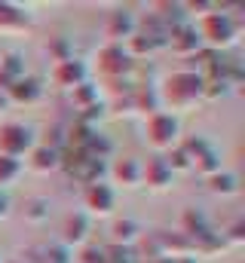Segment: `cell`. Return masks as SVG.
<instances>
[{
	"label": "cell",
	"instance_id": "4",
	"mask_svg": "<svg viewBox=\"0 0 245 263\" xmlns=\"http://www.w3.org/2000/svg\"><path fill=\"white\" fill-rule=\"evenodd\" d=\"M31 147H34V138H31V132L25 129V126H19V123L0 126V156L15 159V156H22Z\"/></svg>",
	"mask_w": 245,
	"mask_h": 263
},
{
	"label": "cell",
	"instance_id": "10",
	"mask_svg": "<svg viewBox=\"0 0 245 263\" xmlns=\"http://www.w3.org/2000/svg\"><path fill=\"white\" fill-rule=\"evenodd\" d=\"M6 98H9V101H15V104H25V101L31 104V101H37V98H40V83H37V80H31V77H28V80H22V77H19V80L6 89Z\"/></svg>",
	"mask_w": 245,
	"mask_h": 263
},
{
	"label": "cell",
	"instance_id": "19",
	"mask_svg": "<svg viewBox=\"0 0 245 263\" xmlns=\"http://www.w3.org/2000/svg\"><path fill=\"white\" fill-rule=\"evenodd\" d=\"M166 165H169V172L175 175V172H187L190 168V159H187V153H184L181 147H175L172 153H169V159H163Z\"/></svg>",
	"mask_w": 245,
	"mask_h": 263
},
{
	"label": "cell",
	"instance_id": "8",
	"mask_svg": "<svg viewBox=\"0 0 245 263\" xmlns=\"http://www.w3.org/2000/svg\"><path fill=\"white\" fill-rule=\"evenodd\" d=\"M98 62H101V70L104 73H111V77H120L129 70V55H126V49L122 46H104L101 52H98Z\"/></svg>",
	"mask_w": 245,
	"mask_h": 263
},
{
	"label": "cell",
	"instance_id": "14",
	"mask_svg": "<svg viewBox=\"0 0 245 263\" xmlns=\"http://www.w3.org/2000/svg\"><path fill=\"white\" fill-rule=\"evenodd\" d=\"M111 233H114V245H126L129 248V242L138 239V223L135 220H117Z\"/></svg>",
	"mask_w": 245,
	"mask_h": 263
},
{
	"label": "cell",
	"instance_id": "7",
	"mask_svg": "<svg viewBox=\"0 0 245 263\" xmlns=\"http://www.w3.org/2000/svg\"><path fill=\"white\" fill-rule=\"evenodd\" d=\"M169 46L181 55H196L199 49V37H196V28H187V25H172L169 31Z\"/></svg>",
	"mask_w": 245,
	"mask_h": 263
},
{
	"label": "cell",
	"instance_id": "24",
	"mask_svg": "<svg viewBox=\"0 0 245 263\" xmlns=\"http://www.w3.org/2000/svg\"><path fill=\"white\" fill-rule=\"evenodd\" d=\"M3 107H6V98H3V95H0V110H3Z\"/></svg>",
	"mask_w": 245,
	"mask_h": 263
},
{
	"label": "cell",
	"instance_id": "15",
	"mask_svg": "<svg viewBox=\"0 0 245 263\" xmlns=\"http://www.w3.org/2000/svg\"><path fill=\"white\" fill-rule=\"evenodd\" d=\"M22 25H25V12H19V6L12 3H0V31L22 28Z\"/></svg>",
	"mask_w": 245,
	"mask_h": 263
},
{
	"label": "cell",
	"instance_id": "12",
	"mask_svg": "<svg viewBox=\"0 0 245 263\" xmlns=\"http://www.w3.org/2000/svg\"><path fill=\"white\" fill-rule=\"evenodd\" d=\"M111 175L120 181L122 187H135V184H141V165H138V159H132V156H126V159H120V162H114Z\"/></svg>",
	"mask_w": 245,
	"mask_h": 263
},
{
	"label": "cell",
	"instance_id": "18",
	"mask_svg": "<svg viewBox=\"0 0 245 263\" xmlns=\"http://www.w3.org/2000/svg\"><path fill=\"white\" fill-rule=\"evenodd\" d=\"M19 175H22V162L19 159H9V156H0V187L12 184Z\"/></svg>",
	"mask_w": 245,
	"mask_h": 263
},
{
	"label": "cell",
	"instance_id": "17",
	"mask_svg": "<svg viewBox=\"0 0 245 263\" xmlns=\"http://www.w3.org/2000/svg\"><path fill=\"white\" fill-rule=\"evenodd\" d=\"M83 236H86V217L83 214L67 217V223H64V242H83Z\"/></svg>",
	"mask_w": 245,
	"mask_h": 263
},
{
	"label": "cell",
	"instance_id": "5",
	"mask_svg": "<svg viewBox=\"0 0 245 263\" xmlns=\"http://www.w3.org/2000/svg\"><path fill=\"white\" fill-rule=\"evenodd\" d=\"M83 80H86V67L80 62H74V59H61L52 70V83L61 86V89H77Z\"/></svg>",
	"mask_w": 245,
	"mask_h": 263
},
{
	"label": "cell",
	"instance_id": "3",
	"mask_svg": "<svg viewBox=\"0 0 245 263\" xmlns=\"http://www.w3.org/2000/svg\"><path fill=\"white\" fill-rule=\"evenodd\" d=\"M175 135H178V120L172 114H150L147 117V141L156 147V150H169L175 144Z\"/></svg>",
	"mask_w": 245,
	"mask_h": 263
},
{
	"label": "cell",
	"instance_id": "13",
	"mask_svg": "<svg viewBox=\"0 0 245 263\" xmlns=\"http://www.w3.org/2000/svg\"><path fill=\"white\" fill-rule=\"evenodd\" d=\"M108 34L111 37H132L135 34V18L129 12H114L108 22Z\"/></svg>",
	"mask_w": 245,
	"mask_h": 263
},
{
	"label": "cell",
	"instance_id": "2",
	"mask_svg": "<svg viewBox=\"0 0 245 263\" xmlns=\"http://www.w3.org/2000/svg\"><path fill=\"white\" fill-rule=\"evenodd\" d=\"M199 95H202V77L193 73V70H178L166 83V98H169L172 107H187Z\"/></svg>",
	"mask_w": 245,
	"mask_h": 263
},
{
	"label": "cell",
	"instance_id": "21",
	"mask_svg": "<svg viewBox=\"0 0 245 263\" xmlns=\"http://www.w3.org/2000/svg\"><path fill=\"white\" fill-rule=\"evenodd\" d=\"M43 205H46L43 199H31V202H28V217H31V220H43V217H46V208H43Z\"/></svg>",
	"mask_w": 245,
	"mask_h": 263
},
{
	"label": "cell",
	"instance_id": "23",
	"mask_svg": "<svg viewBox=\"0 0 245 263\" xmlns=\"http://www.w3.org/2000/svg\"><path fill=\"white\" fill-rule=\"evenodd\" d=\"M6 214H9V199L0 193V217H6Z\"/></svg>",
	"mask_w": 245,
	"mask_h": 263
},
{
	"label": "cell",
	"instance_id": "11",
	"mask_svg": "<svg viewBox=\"0 0 245 263\" xmlns=\"http://www.w3.org/2000/svg\"><path fill=\"white\" fill-rule=\"evenodd\" d=\"M59 147H49V144L31 147V168L34 172H52V168H59Z\"/></svg>",
	"mask_w": 245,
	"mask_h": 263
},
{
	"label": "cell",
	"instance_id": "22",
	"mask_svg": "<svg viewBox=\"0 0 245 263\" xmlns=\"http://www.w3.org/2000/svg\"><path fill=\"white\" fill-rule=\"evenodd\" d=\"M230 239H233V242H242V223H233V227H230Z\"/></svg>",
	"mask_w": 245,
	"mask_h": 263
},
{
	"label": "cell",
	"instance_id": "20",
	"mask_svg": "<svg viewBox=\"0 0 245 263\" xmlns=\"http://www.w3.org/2000/svg\"><path fill=\"white\" fill-rule=\"evenodd\" d=\"M77 263H104V251L98 245H86V248H80Z\"/></svg>",
	"mask_w": 245,
	"mask_h": 263
},
{
	"label": "cell",
	"instance_id": "1",
	"mask_svg": "<svg viewBox=\"0 0 245 263\" xmlns=\"http://www.w3.org/2000/svg\"><path fill=\"white\" fill-rule=\"evenodd\" d=\"M196 37H199V43L205 40L212 49H218V46H230V43L236 40V22H233L227 12H205V15L199 18Z\"/></svg>",
	"mask_w": 245,
	"mask_h": 263
},
{
	"label": "cell",
	"instance_id": "16",
	"mask_svg": "<svg viewBox=\"0 0 245 263\" xmlns=\"http://www.w3.org/2000/svg\"><path fill=\"white\" fill-rule=\"evenodd\" d=\"M208 187H212L215 193H224V196L239 190L236 178H233V175H227V172H224V175H218V172H215V175H208Z\"/></svg>",
	"mask_w": 245,
	"mask_h": 263
},
{
	"label": "cell",
	"instance_id": "9",
	"mask_svg": "<svg viewBox=\"0 0 245 263\" xmlns=\"http://www.w3.org/2000/svg\"><path fill=\"white\" fill-rule=\"evenodd\" d=\"M141 181H147L150 187L163 190V187L172 184V172H169V165L160 156H153V159H147V165H141Z\"/></svg>",
	"mask_w": 245,
	"mask_h": 263
},
{
	"label": "cell",
	"instance_id": "6",
	"mask_svg": "<svg viewBox=\"0 0 245 263\" xmlns=\"http://www.w3.org/2000/svg\"><path fill=\"white\" fill-rule=\"evenodd\" d=\"M86 208L92 211V214H111V208H114V190L108 187V184H89L86 187Z\"/></svg>",
	"mask_w": 245,
	"mask_h": 263
}]
</instances>
